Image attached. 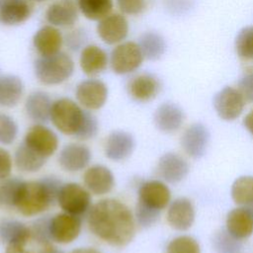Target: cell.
Listing matches in <instances>:
<instances>
[{"instance_id":"cell-1","label":"cell","mask_w":253,"mask_h":253,"mask_svg":"<svg viewBox=\"0 0 253 253\" xmlns=\"http://www.w3.org/2000/svg\"><path fill=\"white\" fill-rule=\"evenodd\" d=\"M87 222L91 232L114 247H124L135 235V218L129 208L116 199H104L88 211Z\"/></svg>"},{"instance_id":"cell-2","label":"cell","mask_w":253,"mask_h":253,"mask_svg":"<svg viewBox=\"0 0 253 253\" xmlns=\"http://www.w3.org/2000/svg\"><path fill=\"white\" fill-rule=\"evenodd\" d=\"M62 184L55 177H44L38 181H24L15 205L25 216H35L48 210L57 202Z\"/></svg>"},{"instance_id":"cell-3","label":"cell","mask_w":253,"mask_h":253,"mask_svg":"<svg viewBox=\"0 0 253 253\" xmlns=\"http://www.w3.org/2000/svg\"><path fill=\"white\" fill-rule=\"evenodd\" d=\"M37 79L43 85H58L68 80L74 72V62L65 52L40 56L34 63Z\"/></svg>"},{"instance_id":"cell-4","label":"cell","mask_w":253,"mask_h":253,"mask_svg":"<svg viewBox=\"0 0 253 253\" xmlns=\"http://www.w3.org/2000/svg\"><path fill=\"white\" fill-rule=\"evenodd\" d=\"M86 110L69 98H60L52 103L50 121L62 133L74 135L80 129Z\"/></svg>"},{"instance_id":"cell-5","label":"cell","mask_w":253,"mask_h":253,"mask_svg":"<svg viewBox=\"0 0 253 253\" xmlns=\"http://www.w3.org/2000/svg\"><path fill=\"white\" fill-rule=\"evenodd\" d=\"M57 203L63 211L81 216L91 209L92 198L87 188L77 183H67L62 184L59 190Z\"/></svg>"},{"instance_id":"cell-6","label":"cell","mask_w":253,"mask_h":253,"mask_svg":"<svg viewBox=\"0 0 253 253\" xmlns=\"http://www.w3.org/2000/svg\"><path fill=\"white\" fill-rule=\"evenodd\" d=\"M143 59L144 56L137 42H124L113 48L110 65L116 74L125 75L138 69Z\"/></svg>"},{"instance_id":"cell-7","label":"cell","mask_w":253,"mask_h":253,"mask_svg":"<svg viewBox=\"0 0 253 253\" xmlns=\"http://www.w3.org/2000/svg\"><path fill=\"white\" fill-rule=\"evenodd\" d=\"M22 142L32 151L46 159L54 154L58 147L56 133L43 124H36L31 126Z\"/></svg>"},{"instance_id":"cell-8","label":"cell","mask_w":253,"mask_h":253,"mask_svg":"<svg viewBox=\"0 0 253 253\" xmlns=\"http://www.w3.org/2000/svg\"><path fill=\"white\" fill-rule=\"evenodd\" d=\"M213 108L217 116L224 121H234L243 112L245 101L236 88L225 86L213 97Z\"/></svg>"},{"instance_id":"cell-9","label":"cell","mask_w":253,"mask_h":253,"mask_svg":"<svg viewBox=\"0 0 253 253\" xmlns=\"http://www.w3.org/2000/svg\"><path fill=\"white\" fill-rule=\"evenodd\" d=\"M75 97L77 102L86 110H99L108 99V87L100 79H86L77 85Z\"/></svg>"},{"instance_id":"cell-10","label":"cell","mask_w":253,"mask_h":253,"mask_svg":"<svg viewBox=\"0 0 253 253\" xmlns=\"http://www.w3.org/2000/svg\"><path fill=\"white\" fill-rule=\"evenodd\" d=\"M171 202V192L168 186L160 180H148L143 182L138 188L137 203L142 206L162 211Z\"/></svg>"},{"instance_id":"cell-11","label":"cell","mask_w":253,"mask_h":253,"mask_svg":"<svg viewBox=\"0 0 253 253\" xmlns=\"http://www.w3.org/2000/svg\"><path fill=\"white\" fill-rule=\"evenodd\" d=\"M81 218L67 212H61L50 217L49 233L51 241L59 244L73 242L81 231Z\"/></svg>"},{"instance_id":"cell-12","label":"cell","mask_w":253,"mask_h":253,"mask_svg":"<svg viewBox=\"0 0 253 253\" xmlns=\"http://www.w3.org/2000/svg\"><path fill=\"white\" fill-rule=\"evenodd\" d=\"M210 131L208 127L201 124L195 123L189 126L181 135V146L185 153L194 159L203 157L209 147Z\"/></svg>"},{"instance_id":"cell-13","label":"cell","mask_w":253,"mask_h":253,"mask_svg":"<svg viewBox=\"0 0 253 253\" xmlns=\"http://www.w3.org/2000/svg\"><path fill=\"white\" fill-rule=\"evenodd\" d=\"M97 34L107 44L121 43L128 34V23L120 13H112L104 17L97 24Z\"/></svg>"},{"instance_id":"cell-14","label":"cell","mask_w":253,"mask_h":253,"mask_svg":"<svg viewBox=\"0 0 253 253\" xmlns=\"http://www.w3.org/2000/svg\"><path fill=\"white\" fill-rule=\"evenodd\" d=\"M189 170L190 167L187 160L175 152L163 154L156 166L157 175L170 184H177L183 181L187 177Z\"/></svg>"},{"instance_id":"cell-15","label":"cell","mask_w":253,"mask_h":253,"mask_svg":"<svg viewBox=\"0 0 253 253\" xmlns=\"http://www.w3.org/2000/svg\"><path fill=\"white\" fill-rule=\"evenodd\" d=\"M195 216V207L192 201L188 198H177L168 206L166 219L168 224L176 230H188L193 225Z\"/></svg>"},{"instance_id":"cell-16","label":"cell","mask_w":253,"mask_h":253,"mask_svg":"<svg viewBox=\"0 0 253 253\" xmlns=\"http://www.w3.org/2000/svg\"><path fill=\"white\" fill-rule=\"evenodd\" d=\"M185 113L177 104L166 102L161 104L153 114V122L157 129L165 133L177 131L185 121Z\"/></svg>"},{"instance_id":"cell-17","label":"cell","mask_w":253,"mask_h":253,"mask_svg":"<svg viewBox=\"0 0 253 253\" xmlns=\"http://www.w3.org/2000/svg\"><path fill=\"white\" fill-rule=\"evenodd\" d=\"M78 10L75 0H55L46 9L45 19L56 28H68L78 20Z\"/></svg>"},{"instance_id":"cell-18","label":"cell","mask_w":253,"mask_h":253,"mask_svg":"<svg viewBox=\"0 0 253 253\" xmlns=\"http://www.w3.org/2000/svg\"><path fill=\"white\" fill-rule=\"evenodd\" d=\"M160 88L159 80L150 73H140L133 76L126 86L128 95L134 101L141 103L153 100L158 95Z\"/></svg>"},{"instance_id":"cell-19","label":"cell","mask_w":253,"mask_h":253,"mask_svg":"<svg viewBox=\"0 0 253 253\" xmlns=\"http://www.w3.org/2000/svg\"><path fill=\"white\" fill-rule=\"evenodd\" d=\"M92 154L90 149L81 143H69L59 152L58 163L67 172H77L87 167Z\"/></svg>"},{"instance_id":"cell-20","label":"cell","mask_w":253,"mask_h":253,"mask_svg":"<svg viewBox=\"0 0 253 253\" xmlns=\"http://www.w3.org/2000/svg\"><path fill=\"white\" fill-rule=\"evenodd\" d=\"M32 0H0V25L18 26L32 15Z\"/></svg>"},{"instance_id":"cell-21","label":"cell","mask_w":253,"mask_h":253,"mask_svg":"<svg viewBox=\"0 0 253 253\" xmlns=\"http://www.w3.org/2000/svg\"><path fill=\"white\" fill-rule=\"evenodd\" d=\"M225 229L235 238L244 240L253 234V213L246 207L232 209L225 219Z\"/></svg>"},{"instance_id":"cell-22","label":"cell","mask_w":253,"mask_h":253,"mask_svg":"<svg viewBox=\"0 0 253 253\" xmlns=\"http://www.w3.org/2000/svg\"><path fill=\"white\" fill-rule=\"evenodd\" d=\"M83 182L87 190L95 195H105L115 186V177L112 171L104 165H93L84 172Z\"/></svg>"},{"instance_id":"cell-23","label":"cell","mask_w":253,"mask_h":253,"mask_svg":"<svg viewBox=\"0 0 253 253\" xmlns=\"http://www.w3.org/2000/svg\"><path fill=\"white\" fill-rule=\"evenodd\" d=\"M134 147L135 141L132 134L125 130H114L106 139L105 154L111 160L121 161L129 157Z\"/></svg>"},{"instance_id":"cell-24","label":"cell","mask_w":253,"mask_h":253,"mask_svg":"<svg viewBox=\"0 0 253 253\" xmlns=\"http://www.w3.org/2000/svg\"><path fill=\"white\" fill-rule=\"evenodd\" d=\"M63 43L60 31L51 25L39 29L33 37V44L41 56H49L58 53Z\"/></svg>"},{"instance_id":"cell-25","label":"cell","mask_w":253,"mask_h":253,"mask_svg":"<svg viewBox=\"0 0 253 253\" xmlns=\"http://www.w3.org/2000/svg\"><path fill=\"white\" fill-rule=\"evenodd\" d=\"M79 63L82 71L87 76L94 77L105 71L109 63V57L102 47L96 44H88L81 50Z\"/></svg>"},{"instance_id":"cell-26","label":"cell","mask_w":253,"mask_h":253,"mask_svg":"<svg viewBox=\"0 0 253 253\" xmlns=\"http://www.w3.org/2000/svg\"><path fill=\"white\" fill-rule=\"evenodd\" d=\"M52 102L47 93L34 91L30 93L25 102L27 116L37 124H45L50 120Z\"/></svg>"},{"instance_id":"cell-27","label":"cell","mask_w":253,"mask_h":253,"mask_svg":"<svg viewBox=\"0 0 253 253\" xmlns=\"http://www.w3.org/2000/svg\"><path fill=\"white\" fill-rule=\"evenodd\" d=\"M30 227L20 220L5 218L0 220V243L7 246L28 244L31 240Z\"/></svg>"},{"instance_id":"cell-28","label":"cell","mask_w":253,"mask_h":253,"mask_svg":"<svg viewBox=\"0 0 253 253\" xmlns=\"http://www.w3.org/2000/svg\"><path fill=\"white\" fill-rule=\"evenodd\" d=\"M24 94V84L17 75L7 74L0 78V106L15 107Z\"/></svg>"},{"instance_id":"cell-29","label":"cell","mask_w":253,"mask_h":253,"mask_svg":"<svg viewBox=\"0 0 253 253\" xmlns=\"http://www.w3.org/2000/svg\"><path fill=\"white\" fill-rule=\"evenodd\" d=\"M46 160V158H43L32 151L23 142L19 144L14 155V162L17 169L27 173L39 171L45 164Z\"/></svg>"},{"instance_id":"cell-30","label":"cell","mask_w":253,"mask_h":253,"mask_svg":"<svg viewBox=\"0 0 253 253\" xmlns=\"http://www.w3.org/2000/svg\"><path fill=\"white\" fill-rule=\"evenodd\" d=\"M138 45L144 58L148 60H157L165 52L166 43L162 36L155 32H146L138 40Z\"/></svg>"},{"instance_id":"cell-31","label":"cell","mask_w":253,"mask_h":253,"mask_svg":"<svg viewBox=\"0 0 253 253\" xmlns=\"http://www.w3.org/2000/svg\"><path fill=\"white\" fill-rule=\"evenodd\" d=\"M230 195L237 206L248 207L253 204V176L244 175L235 179L231 185Z\"/></svg>"},{"instance_id":"cell-32","label":"cell","mask_w":253,"mask_h":253,"mask_svg":"<svg viewBox=\"0 0 253 253\" xmlns=\"http://www.w3.org/2000/svg\"><path fill=\"white\" fill-rule=\"evenodd\" d=\"M83 16L92 21H100L111 14L113 0H75Z\"/></svg>"},{"instance_id":"cell-33","label":"cell","mask_w":253,"mask_h":253,"mask_svg":"<svg viewBox=\"0 0 253 253\" xmlns=\"http://www.w3.org/2000/svg\"><path fill=\"white\" fill-rule=\"evenodd\" d=\"M235 50L243 61L253 60V26L239 31L235 39Z\"/></svg>"},{"instance_id":"cell-34","label":"cell","mask_w":253,"mask_h":253,"mask_svg":"<svg viewBox=\"0 0 253 253\" xmlns=\"http://www.w3.org/2000/svg\"><path fill=\"white\" fill-rule=\"evenodd\" d=\"M212 247L217 253H236L241 249L242 243L224 228L213 234Z\"/></svg>"},{"instance_id":"cell-35","label":"cell","mask_w":253,"mask_h":253,"mask_svg":"<svg viewBox=\"0 0 253 253\" xmlns=\"http://www.w3.org/2000/svg\"><path fill=\"white\" fill-rule=\"evenodd\" d=\"M23 180L19 178H6L0 183V204L6 207L16 205Z\"/></svg>"},{"instance_id":"cell-36","label":"cell","mask_w":253,"mask_h":253,"mask_svg":"<svg viewBox=\"0 0 253 253\" xmlns=\"http://www.w3.org/2000/svg\"><path fill=\"white\" fill-rule=\"evenodd\" d=\"M166 253H201V246L197 239L190 235H180L166 246Z\"/></svg>"},{"instance_id":"cell-37","label":"cell","mask_w":253,"mask_h":253,"mask_svg":"<svg viewBox=\"0 0 253 253\" xmlns=\"http://www.w3.org/2000/svg\"><path fill=\"white\" fill-rule=\"evenodd\" d=\"M49 216L40 217L35 220L30 226L31 237L35 239L39 244L50 243V233H49Z\"/></svg>"},{"instance_id":"cell-38","label":"cell","mask_w":253,"mask_h":253,"mask_svg":"<svg viewBox=\"0 0 253 253\" xmlns=\"http://www.w3.org/2000/svg\"><path fill=\"white\" fill-rule=\"evenodd\" d=\"M18 134L16 122L8 115L0 113V143L11 144Z\"/></svg>"},{"instance_id":"cell-39","label":"cell","mask_w":253,"mask_h":253,"mask_svg":"<svg viewBox=\"0 0 253 253\" xmlns=\"http://www.w3.org/2000/svg\"><path fill=\"white\" fill-rule=\"evenodd\" d=\"M160 211L150 210L141 204L137 203L135 207V221L142 228H148L152 226L160 217Z\"/></svg>"},{"instance_id":"cell-40","label":"cell","mask_w":253,"mask_h":253,"mask_svg":"<svg viewBox=\"0 0 253 253\" xmlns=\"http://www.w3.org/2000/svg\"><path fill=\"white\" fill-rule=\"evenodd\" d=\"M99 129L98 121L94 115H92L89 110H86L85 118L83 121V124L78 130V132L75 134V137L81 140H87L90 138H93Z\"/></svg>"},{"instance_id":"cell-41","label":"cell","mask_w":253,"mask_h":253,"mask_svg":"<svg viewBox=\"0 0 253 253\" xmlns=\"http://www.w3.org/2000/svg\"><path fill=\"white\" fill-rule=\"evenodd\" d=\"M236 89L245 103H253V69L246 70L245 74L239 79Z\"/></svg>"},{"instance_id":"cell-42","label":"cell","mask_w":253,"mask_h":253,"mask_svg":"<svg viewBox=\"0 0 253 253\" xmlns=\"http://www.w3.org/2000/svg\"><path fill=\"white\" fill-rule=\"evenodd\" d=\"M120 10L126 15H138L146 7L145 0H117Z\"/></svg>"},{"instance_id":"cell-43","label":"cell","mask_w":253,"mask_h":253,"mask_svg":"<svg viewBox=\"0 0 253 253\" xmlns=\"http://www.w3.org/2000/svg\"><path fill=\"white\" fill-rule=\"evenodd\" d=\"M13 160L8 150L0 147V180L8 178L11 174Z\"/></svg>"},{"instance_id":"cell-44","label":"cell","mask_w":253,"mask_h":253,"mask_svg":"<svg viewBox=\"0 0 253 253\" xmlns=\"http://www.w3.org/2000/svg\"><path fill=\"white\" fill-rule=\"evenodd\" d=\"M243 125L249 133L253 135V110H251L243 119Z\"/></svg>"},{"instance_id":"cell-45","label":"cell","mask_w":253,"mask_h":253,"mask_svg":"<svg viewBox=\"0 0 253 253\" xmlns=\"http://www.w3.org/2000/svg\"><path fill=\"white\" fill-rule=\"evenodd\" d=\"M38 253H64V252L54 247L51 243H46L42 245L41 250Z\"/></svg>"},{"instance_id":"cell-46","label":"cell","mask_w":253,"mask_h":253,"mask_svg":"<svg viewBox=\"0 0 253 253\" xmlns=\"http://www.w3.org/2000/svg\"><path fill=\"white\" fill-rule=\"evenodd\" d=\"M70 253H102L101 251L91 248V247H82V248H76L72 250Z\"/></svg>"},{"instance_id":"cell-47","label":"cell","mask_w":253,"mask_h":253,"mask_svg":"<svg viewBox=\"0 0 253 253\" xmlns=\"http://www.w3.org/2000/svg\"><path fill=\"white\" fill-rule=\"evenodd\" d=\"M246 208H248V209L252 211V213H253V204H251L250 206H248V207H246Z\"/></svg>"},{"instance_id":"cell-48","label":"cell","mask_w":253,"mask_h":253,"mask_svg":"<svg viewBox=\"0 0 253 253\" xmlns=\"http://www.w3.org/2000/svg\"><path fill=\"white\" fill-rule=\"evenodd\" d=\"M32 1H36V2H42L44 0H32Z\"/></svg>"}]
</instances>
